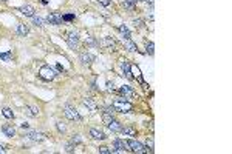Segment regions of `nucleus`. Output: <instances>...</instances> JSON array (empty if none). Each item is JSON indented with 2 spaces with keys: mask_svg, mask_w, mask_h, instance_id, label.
I'll use <instances>...</instances> for the list:
<instances>
[{
  "mask_svg": "<svg viewBox=\"0 0 232 154\" xmlns=\"http://www.w3.org/2000/svg\"><path fill=\"white\" fill-rule=\"evenodd\" d=\"M113 106H115V110L118 111V113H130V111L133 110V105H132L130 102H127L125 99H122V97L116 99Z\"/></svg>",
  "mask_w": 232,
  "mask_h": 154,
  "instance_id": "1",
  "label": "nucleus"
},
{
  "mask_svg": "<svg viewBox=\"0 0 232 154\" xmlns=\"http://www.w3.org/2000/svg\"><path fill=\"white\" fill-rule=\"evenodd\" d=\"M39 77L42 79V80L50 82V80H53V79L56 77V71L51 68V66L45 65V66H42V68L39 69Z\"/></svg>",
  "mask_w": 232,
  "mask_h": 154,
  "instance_id": "2",
  "label": "nucleus"
},
{
  "mask_svg": "<svg viewBox=\"0 0 232 154\" xmlns=\"http://www.w3.org/2000/svg\"><path fill=\"white\" fill-rule=\"evenodd\" d=\"M79 42H81V39H79V34H77L76 31H70L67 34V43L71 49L79 48Z\"/></svg>",
  "mask_w": 232,
  "mask_h": 154,
  "instance_id": "3",
  "label": "nucleus"
},
{
  "mask_svg": "<svg viewBox=\"0 0 232 154\" xmlns=\"http://www.w3.org/2000/svg\"><path fill=\"white\" fill-rule=\"evenodd\" d=\"M124 151H128V147H127V142L122 139H116L113 142V148H111V153L113 154H118V153H124Z\"/></svg>",
  "mask_w": 232,
  "mask_h": 154,
  "instance_id": "4",
  "label": "nucleus"
},
{
  "mask_svg": "<svg viewBox=\"0 0 232 154\" xmlns=\"http://www.w3.org/2000/svg\"><path fill=\"white\" fill-rule=\"evenodd\" d=\"M127 142V147L130 151H133V153H138V154H142V153H146V148H144V145L138 142V140H125Z\"/></svg>",
  "mask_w": 232,
  "mask_h": 154,
  "instance_id": "5",
  "label": "nucleus"
},
{
  "mask_svg": "<svg viewBox=\"0 0 232 154\" xmlns=\"http://www.w3.org/2000/svg\"><path fill=\"white\" fill-rule=\"evenodd\" d=\"M64 113L70 120H82V117L79 116V113L76 111V108H73L71 105H65L64 106Z\"/></svg>",
  "mask_w": 232,
  "mask_h": 154,
  "instance_id": "6",
  "label": "nucleus"
},
{
  "mask_svg": "<svg viewBox=\"0 0 232 154\" xmlns=\"http://www.w3.org/2000/svg\"><path fill=\"white\" fill-rule=\"evenodd\" d=\"M47 22L50 25L59 26V25H62V22H64V19H62V14H59V12H54V14H50L48 17H47Z\"/></svg>",
  "mask_w": 232,
  "mask_h": 154,
  "instance_id": "7",
  "label": "nucleus"
},
{
  "mask_svg": "<svg viewBox=\"0 0 232 154\" xmlns=\"http://www.w3.org/2000/svg\"><path fill=\"white\" fill-rule=\"evenodd\" d=\"M121 69H122V76H125L128 80H133V76H132V66H130V63H128V62L122 60Z\"/></svg>",
  "mask_w": 232,
  "mask_h": 154,
  "instance_id": "8",
  "label": "nucleus"
},
{
  "mask_svg": "<svg viewBox=\"0 0 232 154\" xmlns=\"http://www.w3.org/2000/svg\"><path fill=\"white\" fill-rule=\"evenodd\" d=\"M25 136H26L28 139L34 140V142H42V140L45 139V136L42 134V132H39V131H26Z\"/></svg>",
  "mask_w": 232,
  "mask_h": 154,
  "instance_id": "9",
  "label": "nucleus"
},
{
  "mask_svg": "<svg viewBox=\"0 0 232 154\" xmlns=\"http://www.w3.org/2000/svg\"><path fill=\"white\" fill-rule=\"evenodd\" d=\"M119 94L124 95V99H127V97H133L135 95V91L132 89V86H128V85H124L119 88Z\"/></svg>",
  "mask_w": 232,
  "mask_h": 154,
  "instance_id": "10",
  "label": "nucleus"
},
{
  "mask_svg": "<svg viewBox=\"0 0 232 154\" xmlns=\"http://www.w3.org/2000/svg\"><path fill=\"white\" fill-rule=\"evenodd\" d=\"M90 136H92V139H94V140H105L107 139V136L102 131H99L98 128H92V130H90Z\"/></svg>",
  "mask_w": 232,
  "mask_h": 154,
  "instance_id": "11",
  "label": "nucleus"
},
{
  "mask_svg": "<svg viewBox=\"0 0 232 154\" xmlns=\"http://www.w3.org/2000/svg\"><path fill=\"white\" fill-rule=\"evenodd\" d=\"M19 11L22 12L23 15H26V17H34V8H33L31 5H25V6H20Z\"/></svg>",
  "mask_w": 232,
  "mask_h": 154,
  "instance_id": "12",
  "label": "nucleus"
},
{
  "mask_svg": "<svg viewBox=\"0 0 232 154\" xmlns=\"http://www.w3.org/2000/svg\"><path fill=\"white\" fill-rule=\"evenodd\" d=\"M84 105L88 108L90 111H96V110H98V103H96V100H94V99H92V97H85V99H84Z\"/></svg>",
  "mask_w": 232,
  "mask_h": 154,
  "instance_id": "13",
  "label": "nucleus"
},
{
  "mask_svg": "<svg viewBox=\"0 0 232 154\" xmlns=\"http://www.w3.org/2000/svg\"><path fill=\"white\" fill-rule=\"evenodd\" d=\"M25 114L30 116V117H36V116H39V108L26 105V106H25Z\"/></svg>",
  "mask_w": 232,
  "mask_h": 154,
  "instance_id": "14",
  "label": "nucleus"
},
{
  "mask_svg": "<svg viewBox=\"0 0 232 154\" xmlns=\"http://www.w3.org/2000/svg\"><path fill=\"white\" fill-rule=\"evenodd\" d=\"M107 126H109L111 131H115V132H121V130H122V125L119 123L118 120H115V119L111 120V122H110L109 125H107Z\"/></svg>",
  "mask_w": 232,
  "mask_h": 154,
  "instance_id": "15",
  "label": "nucleus"
},
{
  "mask_svg": "<svg viewBox=\"0 0 232 154\" xmlns=\"http://www.w3.org/2000/svg\"><path fill=\"white\" fill-rule=\"evenodd\" d=\"M101 45L104 48H107V49H111V51H113L115 49V42L110 39V37H104V39H102V42H101Z\"/></svg>",
  "mask_w": 232,
  "mask_h": 154,
  "instance_id": "16",
  "label": "nucleus"
},
{
  "mask_svg": "<svg viewBox=\"0 0 232 154\" xmlns=\"http://www.w3.org/2000/svg\"><path fill=\"white\" fill-rule=\"evenodd\" d=\"M2 131H3V134L8 136V137H14L16 136V130L11 126V125H3V126H2Z\"/></svg>",
  "mask_w": 232,
  "mask_h": 154,
  "instance_id": "17",
  "label": "nucleus"
},
{
  "mask_svg": "<svg viewBox=\"0 0 232 154\" xmlns=\"http://www.w3.org/2000/svg\"><path fill=\"white\" fill-rule=\"evenodd\" d=\"M93 60H94V57L92 56V54H88V52H82L81 54V62L84 65H90Z\"/></svg>",
  "mask_w": 232,
  "mask_h": 154,
  "instance_id": "18",
  "label": "nucleus"
},
{
  "mask_svg": "<svg viewBox=\"0 0 232 154\" xmlns=\"http://www.w3.org/2000/svg\"><path fill=\"white\" fill-rule=\"evenodd\" d=\"M17 32H19L20 36H26L28 32H30V28H28L25 23H19L17 25Z\"/></svg>",
  "mask_w": 232,
  "mask_h": 154,
  "instance_id": "19",
  "label": "nucleus"
},
{
  "mask_svg": "<svg viewBox=\"0 0 232 154\" xmlns=\"http://www.w3.org/2000/svg\"><path fill=\"white\" fill-rule=\"evenodd\" d=\"M121 132L124 136H136V130H135V128H132V126H124L121 130Z\"/></svg>",
  "mask_w": 232,
  "mask_h": 154,
  "instance_id": "20",
  "label": "nucleus"
},
{
  "mask_svg": "<svg viewBox=\"0 0 232 154\" xmlns=\"http://www.w3.org/2000/svg\"><path fill=\"white\" fill-rule=\"evenodd\" d=\"M119 31H121V34L124 36V39H125V40H130V31L127 30L125 25H121V26H119Z\"/></svg>",
  "mask_w": 232,
  "mask_h": 154,
  "instance_id": "21",
  "label": "nucleus"
},
{
  "mask_svg": "<svg viewBox=\"0 0 232 154\" xmlns=\"http://www.w3.org/2000/svg\"><path fill=\"white\" fill-rule=\"evenodd\" d=\"M0 59L5 62H11L12 59V51H6V52H0Z\"/></svg>",
  "mask_w": 232,
  "mask_h": 154,
  "instance_id": "22",
  "label": "nucleus"
},
{
  "mask_svg": "<svg viewBox=\"0 0 232 154\" xmlns=\"http://www.w3.org/2000/svg\"><path fill=\"white\" fill-rule=\"evenodd\" d=\"M124 8H127V9H133L136 6V0H124Z\"/></svg>",
  "mask_w": 232,
  "mask_h": 154,
  "instance_id": "23",
  "label": "nucleus"
},
{
  "mask_svg": "<svg viewBox=\"0 0 232 154\" xmlns=\"http://www.w3.org/2000/svg\"><path fill=\"white\" fill-rule=\"evenodd\" d=\"M124 45H125V48L128 49V51H132V52H135L136 49H138V48H136V45L133 43V42H130V40H125V43H124Z\"/></svg>",
  "mask_w": 232,
  "mask_h": 154,
  "instance_id": "24",
  "label": "nucleus"
},
{
  "mask_svg": "<svg viewBox=\"0 0 232 154\" xmlns=\"http://www.w3.org/2000/svg\"><path fill=\"white\" fill-rule=\"evenodd\" d=\"M155 45H153V42H147L146 43V51H147V54H150V56H153V52H155Z\"/></svg>",
  "mask_w": 232,
  "mask_h": 154,
  "instance_id": "25",
  "label": "nucleus"
},
{
  "mask_svg": "<svg viewBox=\"0 0 232 154\" xmlns=\"http://www.w3.org/2000/svg\"><path fill=\"white\" fill-rule=\"evenodd\" d=\"M2 114L5 116L6 119H12L14 117V113H12V111L9 110V108H3V111H2Z\"/></svg>",
  "mask_w": 232,
  "mask_h": 154,
  "instance_id": "26",
  "label": "nucleus"
},
{
  "mask_svg": "<svg viewBox=\"0 0 232 154\" xmlns=\"http://www.w3.org/2000/svg\"><path fill=\"white\" fill-rule=\"evenodd\" d=\"M33 23H34L36 26H43V25H45V20L40 19V17H36V15H34V17H33Z\"/></svg>",
  "mask_w": 232,
  "mask_h": 154,
  "instance_id": "27",
  "label": "nucleus"
},
{
  "mask_svg": "<svg viewBox=\"0 0 232 154\" xmlns=\"http://www.w3.org/2000/svg\"><path fill=\"white\" fill-rule=\"evenodd\" d=\"M104 113L113 116V114L116 113V110H115V106H113V105H105V106H104Z\"/></svg>",
  "mask_w": 232,
  "mask_h": 154,
  "instance_id": "28",
  "label": "nucleus"
},
{
  "mask_svg": "<svg viewBox=\"0 0 232 154\" xmlns=\"http://www.w3.org/2000/svg\"><path fill=\"white\" fill-rule=\"evenodd\" d=\"M102 120H104V123H105V125H109V123L111 122V120H113V116L104 113V114H102Z\"/></svg>",
  "mask_w": 232,
  "mask_h": 154,
  "instance_id": "29",
  "label": "nucleus"
},
{
  "mask_svg": "<svg viewBox=\"0 0 232 154\" xmlns=\"http://www.w3.org/2000/svg\"><path fill=\"white\" fill-rule=\"evenodd\" d=\"M146 153H153V139H149V140H147V148H146Z\"/></svg>",
  "mask_w": 232,
  "mask_h": 154,
  "instance_id": "30",
  "label": "nucleus"
},
{
  "mask_svg": "<svg viewBox=\"0 0 232 154\" xmlns=\"http://www.w3.org/2000/svg\"><path fill=\"white\" fill-rule=\"evenodd\" d=\"M74 17H76V15L73 14H65V15H62V19H64V22H71V20H74Z\"/></svg>",
  "mask_w": 232,
  "mask_h": 154,
  "instance_id": "31",
  "label": "nucleus"
},
{
  "mask_svg": "<svg viewBox=\"0 0 232 154\" xmlns=\"http://www.w3.org/2000/svg\"><path fill=\"white\" fill-rule=\"evenodd\" d=\"M74 147H76V145H74L73 142H70V143H67V147H65V151H67V153H73Z\"/></svg>",
  "mask_w": 232,
  "mask_h": 154,
  "instance_id": "32",
  "label": "nucleus"
},
{
  "mask_svg": "<svg viewBox=\"0 0 232 154\" xmlns=\"http://www.w3.org/2000/svg\"><path fill=\"white\" fill-rule=\"evenodd\" d=\"M99 153H101V154H111V148L101 147V148H99Z\"/></svg>",
  "mask_w": 232,
  "mask_h": 154,
  "instance_id": "33",
  "label": "nucleus"
},
{
  "mask_svg": "<svg viewBox=\"0 0 232 154\" xmlns=\"http://www.w3.org/2000/svg\"><path fill=\"white\" fill-rule=\"evenodd\" d=\"M57 131H59V132H65V131H67V128H65V125L62 122H57Z\"/></svg>",
  "mask_w": 232,
  "mask_h": 154,
  "instance_id": "34",
  "label": "nucleus"
},
{
  "mask_svg": "<svg viewBox=\"0 0 232 154\" xmlns=\"http://www.w3.org/2000/svg\"><path fill=\"white\" fill-rule=\"evenodd\" d=\"M142 20H141V19H135L133 20V25H135V28H141V26H142Z\"/></svg>",
  "mask_w": 232,
  "mask_h": 154,
  "instance_id": "35",
  "label": "nucleus"
},
{
  "mask_svg": "<svg viewBox=\"0 0 232 154\" xmlns=\"http://www.w3.org/2000/svg\"><path fill=\"white\" fill-rule=\"evenodd\" d=\"M71 142H73L74 145H76V143H81V136H79V134L73 136V137H71Z\"/></svg>",
  "mask_w": 232,
  "mask_h": 154,
  "instance_id": "36",
  "label": "nucleus"
},
{
  "mask_svg": "<svg viewBox=\"0 0 232 154\" xmlns=\"http://www.w3.org/2000/svg\"><path fill=\"white\" fill-rule=\"evenodd\" d=\"M56 69H57V71H59V73H65V68H64V66H62V65H59V63L56 65Z\"/></svg>",
  "mask_w": 232,
  "mask_h": 154,
  "instance_id": "37",
  "label": "nucleus"
},
{
  "mask_svg": "<svg viewBox=\"0 0 232 154\" xmlns=\"http://www.w3.org/2000/svg\"><path fill=\"white\" fill-rule=\"evenodd\" d=\"M113 86H115L113 82H107V89H109V91H113V89H115Z\"/></svg>",
  "mask_w": 232,
  "mask_h": 154,
  "instance_id": "38",
  "label": "nucleus"
},
{
  "mask_svg": "<svg viewBox=\"0 0 232 154\" xmlns=\"http://www.w3.org/2000/svg\"><path fill=\"white\" fill-rule=\"evenodd\" d=\"M99 3H101V5H104V6H109L110 5V0H99Z\"/></svg>",
  "mask_w": 232,
  "mask_h": 154,
  "instance_id": "39",
  "label": "nucleus"
},
{
  "mask_svg": "<svg viewBox=\"0 0 232 154\" xmlns=\"http://www.w3.org/2000/svg\"><path fill=\"white\" fill-rule=\"evenodd\" d=\"M2 153H5V147H3V145H0V154Z\"/></svg>",
  "mask_w": 232,
  "mask_h": 154,
  "instance_id": "40",
  "label": "nucleus"
},
{
  "mask_svg": "<svg viewBox=\"0 0 232 154\" xmlns=\"http://www.w3.org/2000/svg\"><path fill=\"white\" fill-rule=\"evenodd\" d=\"M144 2H147V3H150V5H153V0H144Z\"/></svg>",
  "mask_w": 232,
  "mask_h": 154,
  "instance_id": "41",
  "label": "nucleus"
},
{
  "mask_svg": "<svg viewBox=\"0 0 232 154\" xmlns=\"http://www.w3.org/2000/svg\"><path fill=\"white\" fill-rule=\"evenodd\" d=\"M136 2H139V0H136Z\"/></svg>",
  "mask_w": 232,
  "mask_h": 154,
  "instance_id": "42",
  "label": "nucleus"
}]
</instances>
